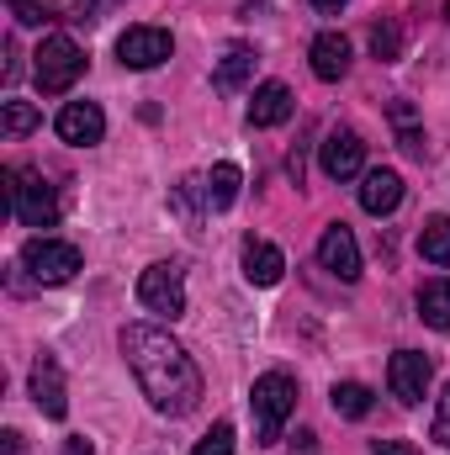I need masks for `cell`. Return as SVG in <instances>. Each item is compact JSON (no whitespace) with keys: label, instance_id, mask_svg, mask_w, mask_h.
I'll list each match as a JSON object with an SVG mask.
<instances>
[{"label":"cell","instance_id":"cell-12","mask_svg":"<svg viewBox=\"0 0 450 455\" xmlns=\"http://www.w3.org/2000/svg\"><path fill=\"white\" fill-rule=\"evenodd\" d=\"M59 138L64 143H75V148H91V143H101V132H107V116L96 101H69L64 112H59Z\"/></svg>","mask_w":450,"mask_h":455},{"label":"cell","instance_id":"cell-24","mask_svg":"<svg viewBox=\"0 0 450 455\" xmlns=\"http://www.w3.org/2000/svg\"><path fill=\"white\" fill-rule=\"evenodd\" d=\"M371 53H376L382 64H392V59L403 53V32H398V21H376V27H371Z\"/></svg>","mask_w":450,"mask_h":455},{"label":"cell","instance_id":"cell-33","mask_svg":"<svg viewBox=\"0 0 450 455\" xmlns=\"http://www.w3.org/2000/svg\"><path fill=\"white\" fill-rule=\"evenodd\" d=\"M446 16H450V5H446Z\"/></svg>","mask_w":450,"mask_h":455},{"label":"cell","instance_id":"cell-20","mask_svg":"<svg viewBox=\"0 0 450 455\" xmlns=\"http://www.w3.org/2000/svg\"><path fill=\"white\" fill-rule=\"evenodd\" d=\"M392 122H398V148L408 159H424V132H419V116L408 101H392Z\"/></svg>","mask_w":450,"mask_h":455},{"label":"cell","instance_id":"cell-14","mask_svg":"<svg viewBox=\"0 0 450 455\" xmlns=\"http://www.w3.org/2000/svg\"><path fill=\"white\" fill-rule=\"evenodd\" d=\"M308 64H313V75L318 80H344L350 75V37L344 32H318L313 37V48H308Z\"/></svg>","mask_w":450,"mask_h":455},{"label":"cell","instance_id":"cell-28","mask_svg":"<svg viewBox=\"0 0 450 455\" xmlns=\"http://www.w3.org/2000/svg\"><path fill=\"white\" fill-rule=\"evenodd\" d=\"M286 455H318V435H313V429H297V435H292V451Z\"/></svg>","mask_w":450,"mask_h":455},{"label":"cell","instance_id":"cell-2","mask_svg":"<svg viewBox=\"0 0 450 455\" xmlns=\"http://www.w3.org/2000/svg\"><path fill=\"white\" fill-rule=\"evenodd\" d=\"M297 408V381L286 371H265L254 387H249V413H254V445H276L286 419Z\"/></svg>","mask_w":450,"mask_h":455},{"label":"cell","instance_id":"cell-13","mask_svg":"<svg viewBox=\"0 0 450 455\" xmlns=\"http://www.w3.org/2000/svg\"><path fill=\"white\" fill-rule=\"evenodd\" d=\"M360 207H366L371 218L398 212V207H403V175H398V170H366V175H360Z\"/></svg>","mask_w":450,"mask_h":455},{"label":"cell","instance_id":"cell-23","mask_svg":"<svg viewBox=\"0 0 450 455\" xmlns=\"http://www.w3.org/2000/svg\"><path fill=\"white\" fill-rule=\"evenodd\" d=\"M37 127V107L32 101H5L0 107V132L5 138H21V132H32Z\"/></svg>","mask_w":450,"mask_h":455},{"label":"cell","instance_id":"cell-19","mask_svg":"<svg viewBox=\"0 0 450 455\" xmlns=\"http://www.w3.org/2000/svg\"><path fill=\"white\" fill-rule=\"evenodd\" d=\"M419 254L430 265H450V218H430L419 228Z\"/></svg>","mask_w":450,"mask_h":455},{"label":"cell","instance_id":"cell-30","mask_svg":"<svg viewBox=\"0 0 450 455\" xmlns=\"http://www.w3.org/2000/svg\"><path fill=\"white\" fill-rule=\"evenodd\" d=\"M64 455H96V445L85 435H75V440H64Z\"/></svg>","mask_w":450,"mask_h":455},{"label":"cell","instance_id":"cell-16","mask_svg":"<svg viewBox=\"0 0 450 455\" xmlns=\"http://www.w3.org/2000/svg\"><path fill=\"white\" fill-rule=\"evenodd\" d=\"M281 270H286V254L276 243H265V238H249L244 243V281L249 286H276Z\"/></svg>","mask_w":450,"mask_h":455},{"label":"cell","instance_id":"cell-32","mask_svg":"<svg viewBox=\"0 0 450 455\" xmlns=\"http://www.w3.org/2000/svg\"><path fill=\"white\" fill-rule=\"evenodd\" d=\"M318 11H339V5H350V0H313Z\"/></svg>","mask_w":450,"mask_h":455},{"label":"cell","instance_id":"cell-4","mask_svg":"<svg viewBox=\"0 0 450 455\" xmlns=\"http://www.w3.org/2000/svg\"><path fill=\"white\" fill-rule=\"evenodd\" d=\"M80 75H85V53L75 48V37H64V32L43 37V48L32 53V80H37V91H43V96H64Z\"/></svg>","mask_w":450,"mask_h":455},{"label":"cell","instance_id":"cell-26","mask_svg":"<svg viewBox=\"0 0 450 455\" xmlns=\"http://www.w3.org/2000/svg\"><path fill=\"white\" fill-rule=\"evenodd\" d=\"M191 455H233V424H213V429L197 440Z\"/></svg>","mask_w":450,"mask_h":455},{"label":"cell","instance_id":"cell-1","mask_svg":"<svg viewBox=\"0 0 450 455\" xmlns=\"http://www.w3.org/2000/svg\"><path fill=\"white\" fill-rule=\"evenodd\" d=\"M117 344H122V355H127V365H133L143 397L154 403V413L186 419V413L202 403V371H197V360L170 339L165 329H154V323H127Z\"/></svg>","mask_w":450,"mask_h":455},{"label":"cell","instance_id":"cell-31","mask_svg":"<svg viewBox=\"0 0 450 455\" xmlns=\"http://www.w3.org/2000/svg\"><path fill=\"white\" fill-rule=\"evenodd\" d=\"M0 440H5V455H21V435H16V429H5Z\"/></svg>","mask_w":450,"mask_h":455},{"label":"cell","instance_id":"cell-27","mask_svg":"<svg viewBox=\"0 0 450 455\" xmlns=\"http://www.w3.org/2000/svg\"><path fill=\"white\" fill-rule=\"evenodd\" d=\"M435 440L450 451V381H446V392H440V408H435Z\"/></svg>","mask_w":450,"mask_h":455},{"label":"cell","instance_id":"cell-15","mask_svg":"<svg viewBox=\"0 0 450 455\" xmlns=\"http://www.w3.org/2000/svg\"><path fill=\"white\" fill-rule=\"evenodd\" d=\"M292 112H297V101H292V91H286L281 80H265V85L249 96V127H281Z\"/></svg>","mask_w":450,"mask_h":455},{"label":"cell","instance_id":"cell-6","mask_svg":"<svg viewBox=\"0 0 450 455\" xmlns=\"http://www.w3.org/2000/svg\"><path fill=\"white\" fill-rule=\"evenodd\" d=\"M138 302H143L149 313H159V318H181V313H186V270L170 265V259L149 265V270L138 275Z\"/></svg>","mask_w":450,"mask_h":455},{"label":"cell","instance_id":"cell-9","mask_svg":"<svg viewBox=\"0 0 450 455\" xmlns=\"http://www.w3.org/2000/svg\"><path fill=\"white\" fill-rule=\"evenodd\" d=\"M318 164H324L329 180H355V175L366 170V143H360V132H355V127H334V132L318 143Z\"/></svg>","mask_w":450,"mask_h":455},{"label":"cell","instance_id":"cell-22","mask_svg":"<svg viewBox=\"0 0 450 455\" xmlns=\"http://www.w3.org/2000/svg\"><path fill=\"white\" fill-rule=\"evenodd\" d=\"M233 202H238V170L233 164H213V175H207V207L228 212Z\"/></svg>","mask_w":450,"mask_h":455},{"label":"cell","instance_id":"cell-29","mask_svg":"<svg viewBox=\"0 0 450 455\" xmlns=\"http://www.w3.org/2000/svg\"><path fill=\"white\" fill-rule=\"evenodd\" d=\"M371 455H419V451H414L408 440H376V445H371Z\"/></svg>","mask_w":450,"mask_h":455},{"label":"cell","instance_id":"cell-3","mask_svg":"<svg viewBox=\"0 0 450 455\" xmlns=\"http://www.w3.org/2000/svg\"><path fill=\"white\" fill-rule=\"evenodd\" d=\"M0 180H5V207H11L16 223H27V228H53L59 223V196H53V186H48L43 175H32V170H5Z\"/></svg>","mask_w":450,"mask_h":455},{"label":"cell","instance_id":"cell-25","mask_svg":"<svg viewBox=\"0 0 450 455\" xmlns=\"http://www.w3.org/2000/svg\"><path fill=\"white\" fill-rule=\"evenodd\" d=\"M5 5H11V16H16L21 27H48V21L59 16L48 0H5Z\"/></svg>","mask_w":450,"mask_h":455},{"label":"cell","instance_id":"cell-21","mask_svg":"<svg viewBox=\"0 0 450 455\" xmlns=\"http://www.w3.org/2000/svg\"><path fill=\"white\" fill-rule=\"evenodd\" d=\"M329 403H334L339 419H366V413H371V387H360V381H339L334 392H329Z\"/></svg>","mask_w":450,"mask_h":455},{"label":"cell","instance_id":"cell-17","mask_svg":"<svg viewBox=\"0 0 450 455\" xmlns=\"http://www.w3.org/2000/svg\"><path fill=\"white\" fill-rule=\"evenodd\" d=\"M249 75H254V48L233 43V48L223 53V64H218V75H213V85H218L223 96H233V91H238V85H244Z\"/></svg>","mask_w":450,"mask_h":455},{"label":"cell","instance_id":"cell-18","mask_svg":"<svg viewBox=\"0 0 450 455\" xmlns=\"http://www.w3.org/2000/svg\"><path fill=\"white\" fill-rule=\"evenodd\" d=\"M419 318L446 334L450 329V281H424L419 286Z\"/></svg>","mask_w":450,"mask_h":455},{"label":"cell","instance_id":"cell-5","mask_svg":"<svg viewBox=\"0 0 450 455\" xmlns=\"http://www.w3.org/2000/svg\"><path fill=\"white\" fill-rule=\"evenodd\" d=\"M21 270H27L32 281H43V286H64V281H75V270H80V249L64 243V238H32V243L21 249Z\"/></svg>","mask_w":450,"mask_h":455},{"label":"cell","instance_id":"cell-10","mask_svg":"<svg viewBox=\"0 0 450 455\" xmlns=\"http://www.w3.org/2000/svg\"><path fill=\"white\" fill-rule=\"evenodd\" d=\"M318 265H324L329 275H339L344 286L360 281V243H355V233H350L344 223L324 228V238H318Z\"/></svg>","mask_w":450,"mask_h":455},{"label":"cell","instance_id":"cell-8","mask_svg":"<svg viewBox=\"0 0 450 455\" xmlns=\"http://www.w3.org/2000/svg\"><path fill=\"white\" fill-rule=\"evenodd\" d=\"M430 355H419V349H398L392 355V365H387V381H392V397L403 403V408H419L424 397H430Z\"/></svg>","mask_w":450,"mask_h":455},{"label":"cell","instance_id":"cell-11","mask_svg":"<svg viewBox=\"0 0 450 455\" xmlns=\"http://www.w3.org/2000/svg\"><path fill=\"white\" fill-rule=\"evenodd\" d=\"M32 403L43 419H64L69 413V387H64V371L53 355H37L32 360Z\"/></svg>","mask_w":450,"mask_h":455},{"label":"cell","instance_id":"cell-7","mask_svg":"<svg viewBox=\"0 0 450 455\" xmlns=\"http://www.w3.org/2000/svg\"><path fill=\"white\" fill-rule=\"evenodd\" d=\"M170 53H175V37H170L165 27H127V32L117 37V59H122L127 69H159Z\"/></svg>","mask_w":450,"mask_h":455}]
</instances>
